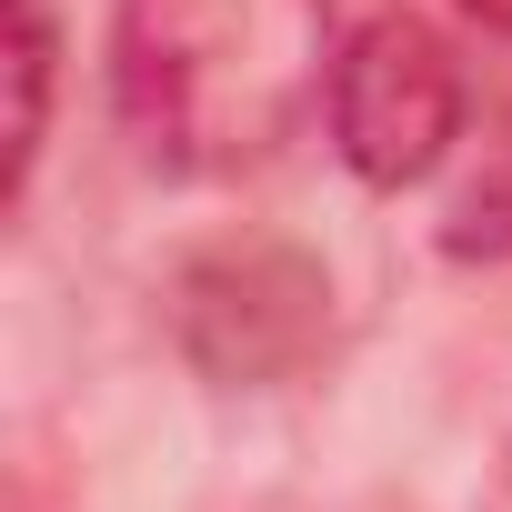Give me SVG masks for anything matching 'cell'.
Instances as JSON below:
<instances>
[{
  "label": "cell",
  "instance_id": "2",
  "mask_svg": "<svg viewBox=\"0 0 512 512\" xmlns=\"http://www.w3.org/2000/svg\"><path fill=\"white\" fill-rule=\"evenodd\" d=\"M171 342L221 392L302 382L332 352V272L302 241H272V231L211 241L171 272Z\"/></svg>",
  "mask_w": 512,
  "mask_h": 512
},
{
  "label": "cell",
  "instance_id": "3",
  "mask_svg": "<svg viewBox=\"0 0 512 512\" xmlns=\"http://www.w3.org/2000/svg\"><path fill=\"white\" fill-rule=\"evenodd\" d=\"M322 121H332V151H342V171L362 191H412L462 151V121H472L462 51L422 11H372L332 51Z\"/></svg>",
  "mask_w": 512,
  "mask_h": 512
},
{
  "label": "cell",
  "instance_id": "7",
  "mask_svg": "<svg viewBox=\"0 0 512 512\" xmlns=\"http://www.w3.org/2000/svg\"><path fill=\"white\" fill-rule=\"evenodd\" d=\"M482 512H512V452L492 462V492H482Z\"/></svg>",
  "mask_w": 512,
  "mask_h": 512
},
{
  "label": "cell",
  "instance_id": "5",
  "mask_svg": "<svg viewBox=\"0 0 512 512\" xmlns=\"http://www.w3.org/2000/svg\"><path fill=\"white\" fill-rule=\"evenodd\" d=\"M462 262L482 251H512V91H502V111H482V171L462 181V201H452V231H442Z\"/></svg>",
  "mask_w": 512,
  "mask_h": 512
},
{
  "label": "cell",
  "instance_id": "1",
  "mask_svg": "<svg viewBox=\"0 0 512 512\" xmlns=\"http://www.w3.org/2000/svg\"><path fill=\"white\" fill-rule=\"evenodd\" d=\"M332 0H121L111 101L151 171L241 181L332 91Z\"/></svg>",
  "mask_w": 512,
  "mask_h": 512
},
{
  "label": "cell",
  "instance_id": "6",
  "mask_svg": "<svg viewBox=\"0 0 512 512\" xmlns=\"http://www.w3.org/2000/svg\"><path fill=\"white\" fill-rule=\"evenodd\" d=\"M462 11H472V21L492 31V41H512V0H462Z\"/></svg>",
  "mask_w": 512,
  "mask_h": 512
},
{
  "label": "cell",
  "instance_id": "4",
  "mask_svg": "<svg viewBox=\"0 0 512 512\" xmlns=\"http://www.w3.org/2000/svg\"><path fill=\"white\" fill-rule=\"evenodd\" d=\"M51 61H61V31H51V0H11V81H21V111H11V181L0 201H31V171H41V141H51Z\"/></svg>",
  "mask_w": 512,
  "mask_h": 512
}]
</instances>
